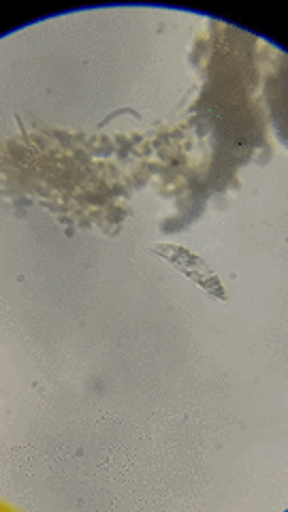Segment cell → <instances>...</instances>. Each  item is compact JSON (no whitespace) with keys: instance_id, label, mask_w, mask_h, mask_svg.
I'll list each match as a JSON object with an SVG mask.
<instances>
[{"instance_id":"obj_1","label":"cell","mask_w":288,"mask_h":512,"mask_svg":"<svg viewBox=\"0 0 288 512\" xmlns=\"http://www.w3.org/2000/svg\"><path fill=\"white\" fill-rule=\"evenodd\" d=\"M150 250L154 254H158L160 259H165L167 263H171L188 280L199 284L201 291H205L210 297H216L220 301L229 299L227 293H224V288H222L218 276L214 274L210 267H207V263L195 252H190V250H186L182 246H175V244H156Z\"/></svg>"}]
</instances>
